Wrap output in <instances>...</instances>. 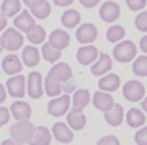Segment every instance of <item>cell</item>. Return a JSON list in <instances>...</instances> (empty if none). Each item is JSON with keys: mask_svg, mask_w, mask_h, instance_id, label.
Instances as JSON below:
<instances>
[{"mask_svg": "<svg viewBox=\"0 0 147 145\" xmlns=\"http://www.w3.org/2000/svg\"><path fill=\"white\" fill-rule=\"evenodd\" d=\"M33 132H34V126L30 121H21V122H16L10 127L11 139L20 142V144H30Z\"/></svg>", "mask_w": 147, "mask_h": 145, "instance_id": "6da1fadb", "label": "cell"}, {"mask_svg": "<svg viewBox=\"0 0 147 145\" xmlns=\"http://www.w3.org/2000/svg\"><path fill=\"white\" fill-rule=\"evenodd\" d=\"M136 54H137V47L132 41H121L113 49V57L121 64L131 62L132 59L136 57Z\"/></svg>", "mask_w": 147, "mask_h": 145, "instance_id": "7a4b0ae2", "label": "cell"}, {"mask_svg": "<svg viewBox=\"0 0 147 145\" xmlns=\"http://www.w3.org/2000/svg\"><path fill=\"white\" fill-rule=\"evenodd\" d=\"M0 39H2L3 49H7V51H18L23 46V41H25L23 34L16 28H7L3 34L0 36Z\"/></svg>", "mask_w": 147, "mask_h": 145, "instance_id": "3957f363", "label": "cell"}, {"mask_svg": "<svg viewBox=\"0 0 147 145\" xmlns=\"http://www.w3.org/2000/svg\"><path fill=\"white\" fill-rule=\"evenodd\" d=\"M26 93L33 99L41 98L44 93V82H42V75L39 72H31L26 78Z\"/></svg>", "mask_w": 147, "mask_h": 145, "instance_id": "277c9868", "label": "cell"}, {"mask_svg": "<svg viewBox=\"0 0 147 145\" xmlns=\"http://www.w3.org/2000/svg\"><path fill=\"white\" fill-rule=\"evenodd\" d=\"M144 95H146V88L141 82L137 80H129V82L124 83V88H123V96L127 99V101H141L144 99Z\"/></svg>", "mask_w": 147, "mask_h": 145, "instance_id": "5b68a950", "label": "cell"}, {"mask_svg": "<svg viewBox=\"0 0 147 145\" xmlns=\"http://www.w3.org/2000/svg\"><path fill=\"white\" fill-rule=\"evenodd\" d=\"M69 106H70V98L69 95H61L57 98H53L47 104V113L54 116V117H61L69 111Z\"/></svg>", "mask_w": 147, "mask_h": 145, "instance_id": "8992f818", "label": "cell"}, {"mask_svg": "<svg viewBox=\"0 0 147 145\" xmlns=\"http://www.w3.org/2000/svg\"><path fill=\"white\" fill-rule=\"evenodd\" d=\"M7 91L13 98H23L26 93V78L23 75H15L7 80Z\"/></svg>", "mask_w": 147, "mask_h": 145, "instance_id": "52a82bcc", "label": "cell"}, {"mask_svg": "<svg viewBox=\"0 0 147 145\" xmlns=\"http://www.w3.org/2000/svg\"><path fill=\"white\" fill-rule=\"evenodd\" d=\"M75 36H77V41L79 42H82L84 46H88L90 42H93L95 39H96L98 30H96V26L92 25V23H84L82 26H79Z\"/></svg>", "mask_w": 147, "mask_h": 145, "instance_id": "ba28073f", "label": "cell"}, {"mask_svg": "<svg viewBox=\"0 0 147 145\" xmlns=\"http://www.w3.org/2000/svg\"><path fill=\"white\" fill-rule=\"evenodd\" d=\"M47 75L53 77L54 80L59 82V83H65V82L70 80V77H72V68H70V65L65 64V62H57L51 67V70H49Z\"/></svg>", "mask_w": 147, "mask_h": 145, "instance_id": "9c48e42d", "label": "cell"}, {"mask_svg": "<svg viewBox=\"0 0 147 145\" xmlns=\"http://www.w3.org/2000/svg\"><path fill=\"white\" fill-rule=\"evenodd\" d=\"M13 25H15V28L20 33H26L28 34V33L36 26V23H34V20H33V15L30 13V10H23L20 15L15 16Z\"/></svg>", "mask_w": 147, "mask_h": 145, "instance_id": "30bf717a", "label": "cell"}, {"mask_svg": "<svg viewBox=\"0 0 147 145\" xmlns=\"http://www.w3.org/2000/svg\"><path fill=\"white\" fill-rule=\"evenodd\" d=\"M10 113L16 119V122L28 121L31 117V106L28 103H25V101H15V103H11V106H10Z\"/></svg>", "mask_w": 147, "mask_h": 145, "instance_id": "8fae6325", "label": "cell"}, {"mask_svg": "<svg viewBox=\"0 0 147 145\" xmlns=\"http://www.w3.org/2000/svg\"><path fill=\"white\" fill-rule=\"evenodd\" d=\"M119 5L116 3V2H105L100 8V18L106 23H113L119 18Z\"/></svg>", "mask_w": 147, "mask_h": 145, "instance_id": "7c38bea8", "label": "cell"}, {"mask_svg": "<svg viewBox=\"0 0 147 145\" xmlns=\"http://www.w3.org/2000/svg\"><path fill=\"white\" fill-rule=\"evenodd\" d=\"M23 60H20V57L16 56V54H10V56H7L3 60H2V70L7 73V75H13L15 77L16 73L21 72V68H23Z\"/></svg>", "mask_w": 147, "mask_h": 145, "instance_id": "4fadbf2b", "label": "cell"}, {"mask_svg": "<svg viewBox=\"0 0 147 145\" xmlns=\"http://www.w3.org/2000/svg\"><path fill=\"white\" fill-rule=\"evenodd\" d=\"M93 106L96 109H100V111H103V113H108L113 106H115V99H113V96H111L110 93H106V91H96V93L93 95Z\"/></svg>", "mask_w": 147, "mask_h": 145, "instance_id": "5bb4252c", "label": "cell"}, {"mask_svg": "<svg viewBox=\"0 0 147 145\" xmlns=\"http://www.w3.org/2000/svg\"><path fill=\"white\" fill-rule=\"evenodd\" d=\"M96 57H98V49L95 46H82L77 51V60H79L82 65H93L96 62Z\"/></svg>", "mask_w": 147, "mask_h": 145, "instance_id": "9a60e30c", "label": "cell"}, {"mask_svg": "<svg viewBox=\"0 0 147 145\" xmlns=\"http://www.w3.org/2000/svg\"><path fill=\"white\" fill-rule=\"evenodd\" d=\"M53 135L56 137V140L62 142V144H69L74 140V130L64 122H56L53 126Z\"/></svg>", "mask_w": 147, "mask_h": 145, "instance_id": "2e32d148", "label": "cell"}, {"mask_svg": "<svg viewBox=\"0 0 147 145\" xmlns=\"http://www.w3.org/2000/svg\"><path fill=\"white\" fill-rule=\"evenodd\" d=\"M90 103V91L87 88L75 90V93L72 96V111H79L82 113V109Z\"/></svg>", "mask_w": 147, "mask_h": 145, "instance_id": "e0dca14e", "label": "cell"}, {"mask_svg": "<svg viewBox=\"0 0 147 145\" xmlns=\"http://www.w3.org/2000/svg\"><path fill=\"white\" fill-rule=\"evenodd\" d=\"M111 65H113V62H111V57L108 56V54H100L98 60L92 65V73H93L95 77L105 75V73H108L111 70Z\"/></svg>", "mask_w": 147, "mask_h": 145, "instance_id": "ac0fdd59", "label": "cell"}, {"mask_svg": "<svg viewBox=\"0 0 147 145\" xmlns=\"http://www.w3.org/2000/svg\"><path fill=\"white\" fill-rule=\"evenodd\" d=\"M49 44H53L56 49H65V47L69 46V42H70V36H69L65 31H62V30H54L51 34H49Z\"/></svg>", "mask_w": 147, "mask_h": 145, "instance_id": "d6986e66", "label": "cell"}, {"mask_svg": "<svg viewBox=\"0 0 147 145\" xmlns=\"http://www.w3.org/2000/svg\"><path fill=\"white\" fill-rule=\"evenodd\" d=\"M121 85V80L118 75L115 73H108L105 77H101L100 83H98V87H100V91H106V93H113L116 90L119 88Z\"/></svg>", "mask_w": 147, "mask_h": 145, "instance_id": "ffe728a7", "label": "cell"}, {"mask_svg": "<svg viewBox=\"0 0 147 145\" xmlns=\"http://www.w3.org/2000/svg\"><path fill=\"white\" fill-rule=\"evenodd\" d=\"M39 59H41V54L34 46H26L23 47V52H21V60L25 62L26 67H34L39 64Z\"/></svg>", "mask_w": 147, "mask_h": 145, "instance_id": "44dd1931", "label": "cell"}, {"mask_svg": "<svg viewBox=\"0 0 147 145\" xmlns=\"http://www.w3.org/2000/svg\"><path fill=\"white\" fill-rule=\"evenodd\" d=\"M30 144L31 145H49L51 144V132L46 127L38 126V127H34V132L31 135Z\"/></svg>", "mask_w": 147, "mask_h": 145, "instance_id": "7402d4cb", "label": "cell"}, {"mask_svg": "<svg viewBox=\"0 0 147 145\" xmlns=\"http://www.w3.org/2000/svg\"><path fill=\"white\" fill-rule=\"evenodd\" d=\"M123 119H124V111H123L121 104H115L108 113H105V121L110 126H113V127L119 126L123 122Z\"/></svg>", "mask_w": 147, "mask_h": 145, "instance_id": "603a6c76", "label": "cell"}, {"mask_svg": "<svg viewBox=\"0 0 147 145\" xmlns=\"http://www.w3.org/2000/svg\"><path fill=\"white\" fill-rule=\"evenodd\" d=\"M126 122L129 124V127H142L146 124V114L142 113L141 109L131 108L126 114Z\"/></svg>", "mask_w": 147, "mask_h": 145, "instance_id": "cb8c5ba5", "label": "cell"}, {"mask_svg": "<svg viewBox=\"0 0 147 145\" xmlns=\"http://www.w3.org/2000/svg\"><path fill=\"white\" fill-rule=\"evenodd\" d=\"M87 124V117L85 114L79 113V111H70L67 114V126L72 127V130H82Z\"/></svg>", "mask_w": 147, "mask_h": 145, "instance_id": "d4e9b609", "label": "cell"}, {"mask_svg": "<svg viewBox=\"0 0 147 145\" xmlns=\"http://www.w3.org/2000/svg\"><path fill=\"white\" fill-rule=\"evenodd\" d=\"M62 83L56 82L53 77H46V82H44V91H46L47 96H51V98H57L61 96V91H62Z\"/></svg>", "mask_w": 147, "mask_h": 145, "instance_id": "484cf974", "label": "cell"}, {"mask_svg": "<svg viewBox=\"0 0 147 145\" xmlns=\"http://www.w3.org/2000/svg\"><path fill=\"white\" fill-rule=\"evenodd\" d=\"M41 54L47 62H56V64H57V60L61 59V56H62V52L59 51V49H56V47H54L53 44H49V42H44V44H42Z\"/></svg>", "mask_w": 147, "mask_h": 145, "instance_id": "4316f807", "label": "cell"}, {"mask_svg": "<svg viewBox=\"0 0 147 145\" xmlns=\"http://www.w3.org/2000/svg\"><path fill=\"white\" fill-rule=\"evenodd\" d=\"M21 10L20 0H3L2 2V13L8 18V16H16Z\"/></svg>", "mask_w": 147, "mask_h": 145, "instance_id": "83f0119b", "label": "cell"}, {"mask_svg": "<svg viewBox=\"0 0 147 145\" xmlns=\"http://www.w3.org/2000/svg\"><path fill=\"white\" fill-rule=\"evenodd\" d=\"M61 21L65 28H75L80 23V13L77 10H65L61 16Z\"/></svg>", "mask_w": 147, "mask_h": 145, "instance_id": "f1b7e54d", "label": "cell"}, {"mask_svg": "<svg viewBox=\"0 0 147 145\" xmlns=\"http://www.w3.org/2000/svg\"><path fill=\"white\" fill-rule=\"evenodd\" d=\"M26 38H28V41L31 42L33 46H34V44H41V42H44V39H46V31H44L42 26L36 25L31 31L26 34Z\"/></svg>", "mask_w": 147, "mask_h": 145, "instance_id": "f546056e", "label": "cell"}, {"mask_svg": "<svg viewBox=\"0 0 147 145\" xmlns=\"http://www.w3.org/2000/svg\"><path fill=\"white\" fill-rule=\"evenodd\" d=\"M126 36V31H124V28L119 25H113L106 31V38H108V41L110 42H119L123 38Z\"/></svg>", "mask_w": 147, "mask_h": 145, "instance_id": "4dcf8cb0", "label": "cell"}, {"mask_svg": "<svg viewBox=\"0 0 147 145\" xmlns=\"http://www.w3.org/2000/svg\"><path fill=\"white\" fill-rule=\"evenodd\" d=\"M132 72L139 77H147V56H139L132 62Z\"/></svg>", "mask_w": 147, "mask_h": 145, "instance_id": "1f68e13d", "label": "cell"}, {"mask_svg": "<svg viewBox=\"0 0 147 145\" xmlns=\"http://www.w3.org/2000/svg\"><path fill=\"white\" fill-rule=\"evenodd\" d=\"M33 16L34 18H38V20H44V18H47V16L51 15V5H49V2H42L41 5L38 7V8H34V10H31Z\"/></svg>", "mask_w": 147, "mask_h": 145, "instance_id": "d6a6232c", "label": "cell"}, {"mask_svg": "<svg viewBox=\"0 0 147 145\" xmlns=\"http://www.w3.org/2000/svg\"><path fill=\"white\" fill-rule=\"evenodd\" d=\"M134 25H136V28L139 30V31L147 33V11H141V13L137 15Z\"/></svg>", "mask_w": 147, "mask_h": 145, "instance_id": "836d02e7", "label": "cell"}, {"mask_svg": "<svg viewBox=\"0 0 147 145\" xmlns=\"http://www.w3.org/2000/svg\"><path fill=\"white\" fill-rule=\"evenodd\" d=\"M134 140H136L137 145H147V127H142L136 132L134 135Z\"/></svg>", "mask_w": 147, "mask_h": 145, "instance_id": "e575fe53", "label": "cell"}, {"mask_svg": "<svg viewBox=\"0 0 147 145\" xmlns=\"http://www.w3.org/2000/svg\"><path fill=\"white\" fill-rule=\"evenodd\" d=\"M11 117V113H10V109H7L3 108V106H0V127H3V126L10 121Z\"/></svg>", "mask_w": 147, "mask_h": 145, "instance_id": "d590c367", "label": "cell"}, {"mask_svg": "<svg viewBox=\"0 0 147 145\" xmlns=\"http://www.w3.org/2000/svg\"><path fill=\"white\" fill-rule=\"evenodd\" d=\"M96 145H119V140L116 139L115 135H105L98 140Z\"/></svg>", "mask_w": 147, "mask_h": 145, "instance_id": "8d00e7d4", "label": "cell"}, {"mask_svg": "<svg viewBox=\"0 0 147 145\" xmlns=\"http://www.w3.org/2000/svg\"><path fill=\"white\" fill-rule=\"evenodd\" d=\"M126 3L131 10L137 11V10H142L146 7V0H126Z\"/></svg>", "mask_w": 147, "mask_h": 145, "instance_id": "74e56055", "label": "cell"}, {"mask_svg": "<svg viewBox=\"0 0 147 145\" xmlns=\"http://www.w3.org/2000/svg\"><path fill=\"white\" fill-rule=\"evenodd\" d=\"M23 2H25V5H26L30 10H34V8H38V7L41 5L44 0H23Z\"/></svg>", "mask_w": 147, "mask_h": 145, "instance_id": "f35d334b", "label": "cell"}, {"mask_svg": "<svg viewBox=\"0 0 147 145\" xmlns=\"http://www.w3.org/2000/svg\"><path fill=\"white\" fill-rule=\"evenodd\" d=\"M98 2L100 0H80L82 7H85V8H93V7L98 5Z\"/></svg>", "mask_w": 147, "mask_h": 145, "instance_id": "ab89813d", "label": "cell"}, {"mask_svg": "<svg viewBox=\"0 0 147 145\" xmlns=\"http://www.w3.org/2000/svg\"><path fill=\"white\" fill-rule=\"evenodd\" d=\"M53 2H54L57 7H69V5L74 2V0H53Z\"/></svg>", "mask_w": 147, "mask_h": 145, "instance_id": "60d3db41", "label": "cell"}, {"mask_svg": "<svg viewBox=\"0 0 147 145\" xmlns=\"http://www.w3.org/2000/svg\"><path fill=\"white\" fill-rule=\"evenodd\" d=\"M7 30V16L3 13H0V31Z\"/></svg>", "mask_w": 147, "mask_h": 145, "instance_id": "b9f144b4", "label": "cell"}, {"mask_svg": "<svg viewBox=\"0 0 147 145\" xmlns=\"http://www.w3.org/2000/svg\"><path fill=\"white\" fill-rule=\"evenodd\" d=\"M5 98H7V90H5V87L0 83V103H3Z\"/></svg>", "mask_w": 147, "mask_h": 145, "instance_id": "7bdbcfd3", "label": "cell"}, {"mask_svg": "<svg viewBox=\"0 0 147 145\" xmlns=\"http://www.w3.org/2000/svg\"><path fill=\"white\" fill-rule=\"evenodd\" d=\"M139 47H141L142 51L147 54V36H142V39H141V42H139Z\"/></svg>", "mask_w": 147, "mask_h": 145, "instance_id": "ee69618b", "label": "cell"}, {"mask_svg": "<svg viewBox=\"0 0 147 145\" xmlns=\"http://www.w3.org/2000/svg\"><path fill=\"white\" fill-rule=\"evenodd\" d=\"M0 145H23V144H20V142H16V140L11 139V140H3Z\"/></svg>", "mask_w": 147, "mask_h": 145, "instance_id": "f6af8a7d", "label": "cell"}, {"mask_svg": "<svg viewBox=\"0 0 147 145\" xmlns=\"http://www.w3.org/2000/svg\"><path fill=\"white\" fill-rule=\"evenodd\" d=\"M141 104H142V109H144V111L147 113V96H146V98H144V99L141 101Z\"/></svg>", "mask_w": 147, "mask_h": 145, "instance_id": "bcb514c9", "label": "cell"}, {"mask_svg": "<svg viewBox=\"0 0 147 145\" xmlns=\"http://www.w3.org/2000/svg\"><path fill=\"white\" fill-rule=\"evenodd\" d=\"M2 49H3V46H2V39H0V52H2Z\"/></svg>", "mask_w": 147, "mask_h": 145, "instance_id": "7dc6e473", "label": "cell"}]
</instances>
